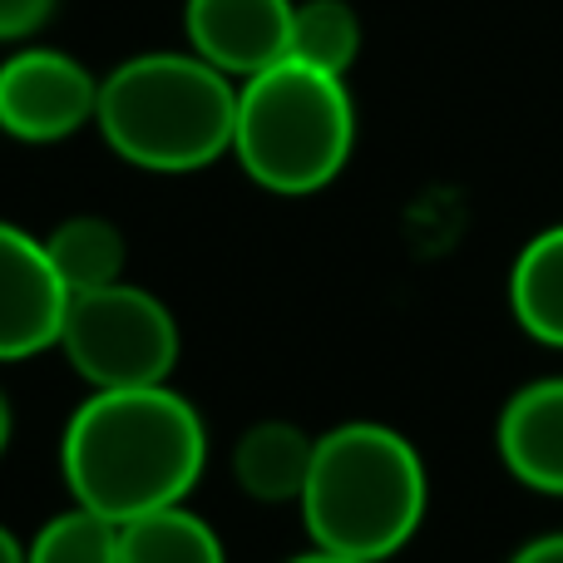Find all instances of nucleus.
Wrapping results in <instances>:
<instances>
[{
	"label": "nucleus",
	"instance_id": "3",
	"mask_svg": "<svg viewBox=\"0 0 563 563\" xmlns=\"http://www.w3.org/2000/svg\"><path fill=\"white\" fill-rule=\"evenodd\" d=\"M95 124L124 164L148 174H198L233 154L238 89L198 55H134L99 79Z\"/></svg>",
	"mask_w": 563,
	"mask_h": 563
},
{
	"label": "nucleus",
	"instance_id": "14",
	"mask_svg": "<svg viewBox=\"0 0 563 563\" xmlns=\"http://www.w3.org/2000/svg\"><path fill=\"white\" fill-rule=\"evenodd\" d=\"M361 55V20L346 0H301L291 10V55L327 75H346Z\"/></svg>",
	"mask_w": 563,
	"mask_h": 563
},
{
	"label": "nucleus",
	"instance_id": "6",
	"mask_svg": "<svg viewBox=\"0 0 563 563\" xmlns=\"http://www.w3.org/2000/svg\"><path fill=\"white\" fill-rule=\"evenodd\" d=\"M99 79L65 49L30 45L0 65V129L20 144H59L95 124Z\"/></svg>",
	"mask_w": 563,
	"mask_h": 563
},
{
	"label": "nucleus",
	"instance_id": "16",
	"mask_svg": "<svg viewBox=\"0 0 563 563\" xmlns=\"http://www.w3.org/2000/svg\"><path fill=\"white\" fill-rule=\"evenodd\" d=\"M55 5L59 0H0V45H20V40L40 35Z\"/></svg>",
	"mask_w": 563,
	"mask_h": 563
},
{
	"label": "nucleus",
	"instance_id": "8",
	"mask_svg": "<svg viewBox=\"0 0 563 563\" xmlns=\"http://www.w3.org/2000/svg\"><path fill=\"white\" fill-rule=\"evenodd\" d=\"M291 0H188L184 30L198 59L253 79L291 55Z\"/></svg>",
	"mask_w": 563,
	"mask_h": 563
},
{
	"label": "nucleus",
	"instance_id": "11",
	"mask_svg": "<svg viewBox=\"0 0 563 563\" xmlns=\"http://www.w3.org/2000/svg\"><path fill=\"white\" fill-rule=\"evenodd\" d=\"M509 311L529 341L563 351V223L519 247L509 267Z\"/></svg>",
	"mask_w": 563,
	"mask_h": 563
},
{
	"label": "nucleus",
	"instance_id": "20",
	"mask_svg": "<svg viewBox=\"0 0 563 563\" xmlns=\"http://www.w3.org/2000/svg\"><path fill=\"white\" fill-rule=\"evenodd\" d=\"M287 563H361V559H341V554H327V549H311V554H297Z\"/></svg>",
	"mask_w": 563,
	"mask_h": 563
},
{
	"label": "nucleus",
	"instance_id": "12",
	"mask_svg": "<svg viewBox=\"0 0 563 563\" xmlns=\"http://www.w3.org/2000/svg\"><path fill=\"white\" fill-rule=\"evenodd\" d=\"M119 563H228V554L208 519L168 505L119 525Z\"/></svg>",
	"mask_w": 563,
	"mask_h": 563
},
{
	"label": "nucleus",
	"instance_id": "5",
	"mask_svg": "<svg viewBox=\"0 0 563 563\" xmlns=\"http://www.w3.org/2000/svg\"><path fill=\"white\" fill-rule=\"evenodd\" d=\"M59 351L95 390L168 386L178 366V321L154 291L109 282L95 291H69Z\"/></svg>",
	"mask_w": 563,
	"mask_h": 563
},
{
	"label": "nucleus",
	"instance_id": "1",
	"mask_svg": "<svg viewBox=\"0 0 563 563\" xmlns=\"http://www.w3.org/2000/svg\"><path fill=\"white\" fill-rule=\"evenodd\" d=\"M208 465V426L174 386L95 390L59 435V475L75 505L129 525L184 505Z\"/></svg>",
	"mask_w": 563,
	"mask_h": 563
},
{
	"label": "nucleus",
	"instance_id": "10",
	"mask_svg": "<svg viewBox=\"0 0 563 563\" xmlns=\"http://www.w3.org/2000/svg\"><path fill=\"white\" fill-rule=\"evenodd\" d=\"M311 455L317 440L291 420H257L243 430L233 450V475L238 489L257 505H297L311 475Z\"/></svg>",
	"mask_w": 563,
	"mask_h": 563
},
{
	"label": "nucleus",
	"instance_id": "4",
	"mask_svg": "<svg viewBox=\"0 0 563 563\" xmlns=\"http://www.w3.org/2000/svg\"><path fill=\"white\" fill-rule=\"evenodd\" d=\"M356 148V109L346 79L301 59H282L238 85L233 154L257 188L282 198L321 194Z\"/></svg>",
	"mask_w": 563,
	"mask_h": 563
},
{
	"label": "nucleus",
	"instance_id": "7",
	"mask_svg": "<svg viewBox=\"0 0 563 563\" xmlns=\"http://www.w3.org/2000/svg\"><path fill=\"white\" fill-rule=\"evenodd\" d=\"M69 291L45 253V238L0 223V361H25L59 346Z\"/></svg>",
	"mask_w": 563,
	"mask_h": 563
},
{
	"label": "nucleus",
	"instance_id": "13",
	"mask_svg": "<svg viewBox=\"0 0 563 563\" xmlns=\"http://www.w3.org/2000/svg\"><path fill=\"white\" fill-rule=\"evenodd\" d=\"M45 253L55 263L59 282H65V291H95L109 287V282H124V233L109 218H65L45 238Z\"/></svg>",
	"mask_w": 563,
	"mask_h": 563
},
{
	"label": "nucleus",
	"instance_id": "17",
	"mask_svg": "<svg viewBox=\"0 0 563 563\" xmlns=\"http://www.w3.org/2000/svg\"><path fill=\"white\" fill-rule=\"evenodd\" d=\"M509 563H563V534H544V539H529Z\"/></svg>",
	"mask_w": 563,
	"mask_h": 563
},
{
	"label": "nucleus",
	"instance_id": "2",
	"mask_svg": "<svg viewBox=\"0 0 563 563\" xmlns=\"http://www.w3.org/2000/svg\"><path fill=\"white\" fill-rule=\"evenodd\" d=\"M426 505V460L400 430L376 420H346L317 435L307 489L297 499L311 549L386 563L416 539Z\"/></svg>",
	"mask_w": 563,
	"mask_h": 563
},
{
	"label": "nucleus",
	"instance_id": "18",
	"mask_svg": "<svg viewBox=\"0 0 563 563\" xmlns=\"http://www.w3.org/2000/svg\"><path fill=\"white\" fill-rule=\"evenodd\" d=\"M0 563H25V544H20L5 525H0Z\"/></svg>",
	"mask_w": 563,
	"mask_h": 563
},
{
	"label": "nucleus",
	"instance_id": "15",
	"mask_svg": "<svg viewBox=\"0 0 563 563\" xmlns=\"http://www.w3.org/2000/svg\"><path fill=\"white\" fill-rule=\"evenodd\" d=\"M25 563H119V525L85 505H69L35 529Z\"/></svg>",
	"mask_w": 563,
	"mask_h": 563
},
{
	"label": "nucleus",
	"instance_id": "19",
	"mask_svg": "<svg viewBox=\"0 0 563 563\" xmlns=\"http://www.w3.org/2000/svg\"><path fill=\"white\" fill-rule=\"evenodd\" d=\"M10 430H15V420H10V400H5V390H0V455H5V445H10Z\"/></svg>",
	"mask_w": 563,
	"mask_h": 563
},
{
	"label": "nucleus",
	"instance_id": "9",
	"mask_svg": "<svg viewBox=\"0 0 563 563\" xmlns=\"http://www.w3.org/2000/svg\"><path fill=\"white\" fill-rule=\"evenodd\" d=\"M499 460L534 495L563 499V376L529 380L499 410Z\"/></svg>",
	"mask_w": 563,
	"mask_h": 563
}]
</instances>
